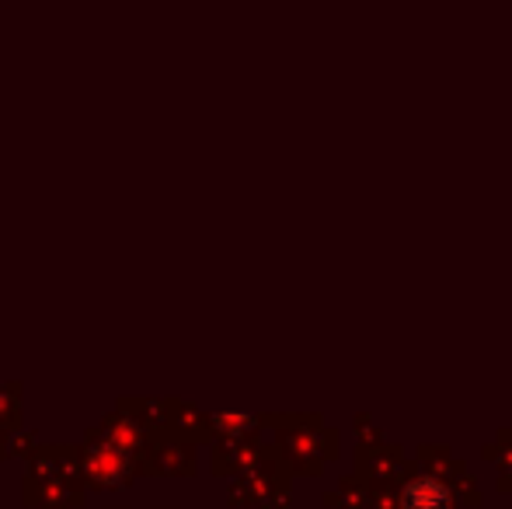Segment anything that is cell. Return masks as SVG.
I'll use <instances>...</instances> for the list:
<instances>
[{"label": "cell", "instance_id": "obj_1", "mask_svg": "<svg viewBox=\"0 0 512 509\" xmlns=\"http://www.w3.org/2000/svg\"><path fill=\"white\" fill-rule=\"evenodd\" d=\"M405 509H450L446 489L436 482H415L405 492Z\"/></svg>", "mask_w": 512, "mask_h": 509}]
</instances>
